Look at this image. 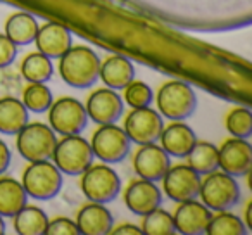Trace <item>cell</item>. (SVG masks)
Here are the masks:
<instances>
[{"label": "cell", "mask_w": 252, "mask_h": 235, "mask_svg": "<svg viewBox=\"0 0 252 235\" xmlns=\"http://www.w3.org/2000/svg\"><path fill=\"white\" fill-rule=\"evenodd\" d=\"M213 211L206 204L199 202L197 199L180 202L173 214L176 234L182 235H200L206 234Z\"/></svg>", "instance_id": "2e32d148"}, {"label": "cell", "mask_w": 252, "mask_h": 235, "mask_svg": "<svg viewBox=\"0 0 252 235\" xmlns=\"http://www.w3.org/2000/svg\"><path fill=\"white\" fill-rule=\"evenodd\" d=\"M218 166L231 176H245L252 169V147L247 138L231 137L218 149Z\"/></svg>", "instance_id": "4fadbf2b"}, {"label": "cell", "mask_w": 252, "mask_h": 235, "mask_svg": "<svg viewBox=\"0 0 252 235\" xmlns=\"http://www.w3.org/2000/svg\"><path fill=\"white\" fill-rule=\"evenodd\" d=\"M224 127L231 137L249 138L252 134V112L247 107H233L224 118Z\"/></svg>", "instance_id": "f546056e"}, {"label": "cell", "mask_w": 252, "mask_h": 235, "mask_svg": "<svg viewBox=\"0 0 252 235\" xmlns=\"http://www.w3.org/2000/svg\"><path fill=\"white\" fill-rule=\"evenodd\" d=\"M199 199L211 211H228L240 201V185L235 176L216 169L200 180Z\"/></svg>", "instance_id": "277c9868"}, {"label": "cell", "mask_w": 252, "mask_h": 235, "mask_svg": "<svg viewBox=\"0 0 252 235\" xmlns=\"http://www.w3.org/2000/svg\"><path fill=\"white\" fill-rule=\"evenodd\" d=\"M171 166V156L156 144L138 145L137 152L133 154V169L138 178L159 182Z\"/></svg>", "instance_id": "5bb4252c"}, {"label": "cell", "mask_w": 252, "mask_h": 235, "mask_svg": "<svg viewBox=\"0 0 252 235\" xmlns=\"http://www.w3.org/2000/svg\"><path fill=\"white\" fill-rule=\"evenodd\" d=\"M21 101L30 112H45L54 102V95L45 83H28L23 90Z\"/></svg>", "instance_id": "83f0119b"}, {"label": "cell", "mask_w": 252, "mask_h": 235, "mask_svg": "<svg viewBox=\"0 0 252 235\" xmlns=\"http://www.w3.org/2000/svg\"><path fill=\"white\" fill-rule=\"evenodd\" d=\"M158 142L171 158H187L195 145L197 135L185 121H171L162 128Z\"/></svg>", "instance_id": "ac0fdd59"}, {"label": "cell", "mask_w": 252, "mask_h": 235, "mask_svg": "<svg viewBox=\"0 0 252 235\" xmlns=\"http://www.w3.org/2000/svg\"><path fill=\"white\" fill-rule=\"evenodd\" d=\"M80 176V189L90 202L107 204L121 192V178L105 163L92 165Z\"/></svg>", "instance_id": "52a82bcc"}, {"label": "cell", "mask_w": 252, "mask_h": 235, "mask_svg": "<svg viewBox=\"0 0 252 235\" xmlns=\"http://www.w3.org/2000/svg\"><path fill=\"white\" fill-rule=\"evenodd\" d=\"M94 158H98L105 165H116L128 158L131 151V142L121 127L116 123L100 125L94 132L90 140Z\"/></svg>", "instance_id": "ba28073f"}, {"label": "cell", "mask_w": 252, "mask_h": 235, "mask_svg": "<svg viewBox=\"0 0 252 235\" xmlns=\"http://www.w3.org/2000/svg\"><path fill=\"white\" fill-rule=\"evenodd\" d=\"M45 234L47 235H78L80 230H78L76 221H73L71 218H66V216H59V218H54V220H49Z\"/></svg>", "instance_id": "1f68e13d"}, {"label": "cell", "mask_w": 252, "mask_h": 235, "mask_svg": "<svg viewBox=\"0 0 252 235\" xmlns=\"http://www.w3.org/2000/svg\"><path fill=\"white\" fill-rule=\"evenodd\" d=\"M52 163L64 175L80 176L94 165V152H92L90 142L81 135H66L57 140Z\"/></svg>", "instance_id": "5b68a950"}, {"label": "cell", "mask_w": 252, "mask_h": 235, "mask_svg": "<svg viewBox=\"0 0 252 235\" xmlns=\"http://www.w3.org/2000/svg\"><path fill=\"white\" fill-rule=\"evenodd\" d=\"M30 121V111L21 99L0 97V134L16 135Z\"/></svg>", "instance_id": "44dd1931"}, {"label": "cell", "mask_w": 252, "mask_h": 235, "mask_svg": "<svg viewBox=\"0 0 252 235\" xmlns=\"http://www.w3.org/2000/svg\"><path fill=\"white\" fill-rule=\"evenodd\" d=\"M158 112L169 121H185L195 112L197 95L189 83L180 80L166 81L156 95Z\"/></svg>", "instance_id": "7a4b0ae2"}, {"label": "cell", "mask_w": 252, "mask_h": 235, "mask_svg": "<svg viewBox=\"0 0 252 235\" xmlns=\"http://www.w3.org/2000/svg\"><path fill=\"white\" fill-rule=\"evenodd\" d=\"M57 144V135L49 125L33 121L26 123L16 134V149L25 161H47L52 159Z\"/></svg>", "instance_id": "3957f363"}, {"label": "cell", "mask_w": 252, "mask_h": 235, "mask_svg": "<svg viewBox=\"0 0 252 235\" xmlns=\"http://www.w3.org/2000/svg\"><path fill=\"white\" fill-rule=\"evenodd\" d=\"M28 204V194L19 180L0 175V216L12 218Z\"/></svg>", "instance_id": "7402d4cb"}, {"label": "cell", "mask_w": 252, "mask_h": 235, "mask_svg": "<svg viewBox=\"0 0 252 235\" xmlns=\"http://www.w3.org/2000/svg\"><path fill=\"white\" fill-rule=\"evenodd\" d=\"M5 234V221H4V216H0V235Z\"/></svg>", "instance_id": "d590c367"}, {"label": "cell", "mask_w": 252, "mask_h": 235, "mask_svg": "<svg viewBox=\"0 0 252 235\" xmlns=\"http://www.w3.org/2000/svg\"><path fill=\"white\" fill-rule=\"evenodd\" d=\"M21 183L32 199L50 201L63 189V173L50 159L30 163L21 176Z\"/></svg>", "instance_id": "8992f818"}, {"label": "cell", "mask_w": 252, "mask_h": 235, "mask_svg": "<svg viewBox=\"0 0 252 235\" xmlns=\"http://www.w3.org/2000/svg\"><path fill=\"white\" fill-rule=\"evenodd\" d=\"M38 26L40 25L35 16L28 14V12H14L5 21V35L18 47L30 45L35 42Z\"/></svg>", "instance_id": "603a6c76"}, {"label": "cell", "mask_w": 252, "mask_h": 235, "mask_svg": "<svg viewBox=\"0 0 252 235\" xmlns=\"http://www.w3.org/2000/svg\"><path fill=\"white\" fill-rule=\"evenodd\" d=\"M111 234L112 235H142V228L138 225H133V223H123L119 227H112L111 228Z\"/></svg>", "instance_id": "e575fe53"}, {"label": "cell", "mask_w": 252, "mask_h": 235, "mask_svg": "<svg viewBox=\"0 0 252 235\" xmlns=\"http://www.w3.org/2000/svg\"><path fill=\"white\" fill-rule=\"evenodd\" d=\"M144 221H142L140 228L145 235H173L176 234L175 230V221H173V214L166 209H158L151 211L149 214H145Z\"/></svg>", "instance_id": "f1b7e54d"}, {"label": "cell", "mask_w": 252, "mask_h": 235, "mask_svg": "<svg viewBox=\"0 0 252 235\" xmlns=\"http://www.w3.org/2000/svg\"><path fill=\"white\" fill-rule=\"evenodd\" d=\"M135 78V67L131 61L123 56H109L100 61L98 80L112 90H123Z\"/></svg>", "instance_id": "ffe728a7"}, {"label": "cell", "mask_w": 252, "mask_h": 235, "mask_svg": "<svg viewBox=\"0 0 252 235\" xmlns=\"http://www.w3.org/2000/svg\"><path fill=\"white\" fill-rule=\"evenodd\" d=\"M21 74L28 83H47L54 74L50 57L42 52H32L21 61Z\"/></svg>", "instance_id": "484cf974"}, {"label": "cell", "mask_w": 252, "mask_h": 235, "mask_svg": "<svg viewBox=\"0 0 252 235\" xmlns=\"http://www.w3.org/2000/svg\"><path fill=\"white\" fill-rule=\"evenodd\" d=\"M123 197H125L126 207L137 216H145L151 211L161 207L162 204L161 189L156 185V182L144 178H137L133 182H130Z\"/></svg>", "instance_id": "9a60e30c"}, {"label": "cell", "mask_w": 252, "mask_h": 235, "mask_svg": "<svg viewBox=\"0 0 252 235\" xmlns=\"http://www.w3.org/2000/svg\"><path fill=\"white\" fill-rule=\"evenodd\" d=\"M154 101V92L145 81L140 80H131L130 83L123 88V102L128 104L131 109L138 107H147Z\"/></svg>", "instance_id": "4dcf8cb0"}, {"label": "cell", "mask_w": 252, "mask_h": 235, "mask_svg": "<svg viewBox=\"0 0 252 235\" xmlns=\"http://www.w3.org/2000/svg\"><path fill=\"white\" fill-rule=\"evenodd\" d=\"M162 128H164L162 116L151 105L131 109L123 120V130L131 144L137 145L156 144L161 137Z\"/></svg>", "instance_id": "30bf717a"}, {"label": "cell", "mask_w": 252, "mask_h": 235, "mask_svg": "<svg viewBox=\"0 0 252 235\" xmlns=\"http://www.w3.org/2000/svg\"><path fill=\"white\" fill-rule=\"evenodd\" d=\"M207 235H245L249 228L245 227L244 220L238 214L228 213V211H216L207 225Z\"/></svg>", "instance_id": "4316f807"}, {"label": "cell", "mask_w": 252, "mask_h": 235, "mask_svg": "<svg viewBox=\"0 0 252 235\" xmlns=\"http://www.w3.org/2000/svg\"><path fill=\"white\" fill-rule=\"evenodd\" d=\"M49 127L56 134L80 135L88 125V114L85 104L73 97H61L49 107Z\"/></svg>", "instance_id": "9c48e42d"}, {"label": "cell", "mask_w": 252, "mask_h": 235, "mask_svg": "<svg viewBox=\"0 0 252 235\" xmlns=\"http://www.w3.org/2000/svg\"><path fill=\"white\" fill-rule=\"evenodd\" d=\"M74 221L81 235H107L114 227L111 211L100 202H88L80 207Z\"/></svg>", "instance_id": "d6986e66"}, {"label": "cell", "mask_w": 252, "mask_h": 235, "mask_svg": "<svg viewBox=\"0 0 252 235\" xmlns=\"http://www.w3.org/2000/svg\"><path fill=\"white\" fill-rule=\"evenodd\" d=\"M100 59L97 52L85 45H71L59 57V74L66 85L78 90L90 88L97 83Z\"/></svg>", "instance_id": "6da1fadb"}, {"label": "cell", "mask_w": 252, "mask_h": 235, "mask_svg": "<svg viewBox=\"0 0 252 235\" xmlns=\"http://www.w3.org/2000/svg\"><path fill=\"white\" fill-rule=\"evenodd\" d=\"M14 220V232L19 235H43L49 225V216L38 206L26 204L21 211L12 216Z\"/></svg>", "instance_id": "cb8c5ba5"}, {"label": "cell", "mask_w": 252, "mask_h": 235, "mask_svg": "<svg viewBox=\"0 0 252 235\" xmlns=\"http://www.w3.org/2000/svg\"><path fill=\"white\" fill-rule=\"evenodd\" d=\"M36 50L45 54L50 59H59L71 45H73V36L71 32L61 23H45L38 26V32L35 36Z\"/></svg>", "instance_id": "e0dca14e"}, {"label": "cell", "mask_w": 252, "mask_h": 235, "mask_svg": "<svg viewBox=\"0 0 252 235\" xmlns=\"http://www.w3.org/2000/svg\"><path fill=\"white\" fill-rule=\"evenodd\" d=\"M200 180L202 178L199 173L190 168L189 165H171L161 180L162 192L176 204L199 199Z\"/></svg>", "instance_id": "8fae6325"}, {"label": "cell", "mask_w": 252, "mask_h": 235, "mask_svg": "<svg viewBox=\"0 0 252 235\" xmlns=\"http://www.w3.org/2000/svg\"><path fill=\"white\" fill-rule=\"evenodd\" d=\"M18 56V45L5 33H0V67L11 66Z\"/></svg>", "instance_id": "d6a6232c"}, {"label": "cell", "mask_w": 252, "mask_h": 235, "mask_svg": "<svg viewBox=\"0 0 252 235\" xmlns=\"http://www.w3.org/2000/svg\"><path fill=\"white\" fill-rule=\"evenodd\" d=\"M85 109H87L88 120H92L100 127V125L116 123L121 118L123 111H125V102H123L121 95L118 94V90L105 87L97 88L88 95Z\"/></svg>", "instance_id": "7c38bea8"}, {"label": "cell", "mask_w": 252, "mask_h": 235, "mask_svg": "<svg viewBox=\"0 0 252 235\" xmlns=\"http://www.w3.org/2000/svg\"><path fill=\"white\" fill-rule=\"evenodd\" d=\"M187 165L195 169L200 176L209 175V173L220 169L218 166V147L211 142H195L192 151L187 156Z\"/></svg>", "instance_id": "d4e9b609"}, {"label": "cell", "mask_w": 252, "mask_h": 235, "mask_svg": "<svg viewBox=\"0 0 252 235\" xmlns=\"http://www.w3.org/2000/svg\"><path fill=\"white\" fill-rule=\"evenodd\" d=\"M11 159H12L11 149H9V145L0 138V175H4V173L9 169Z\"/></svg>", "instance_id": "836d02e7"}]
</instances>
